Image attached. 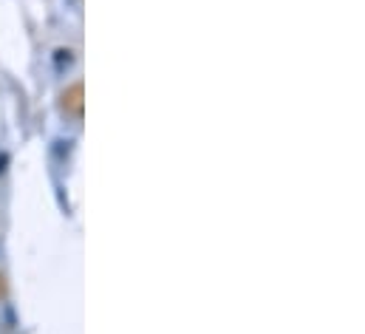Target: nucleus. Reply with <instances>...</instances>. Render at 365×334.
Masks as SVG:
<instances>
[{
	"instance_id": "nucleus-1",
	"label": "nucleus",
	"mask_w": 365,
	"mask_h": 334,
	"mask_svg": "<svg viewBox=\"0 0 365 334\" xmlns=\"http://www.w3.org/2000/svg\"><path fill=\"white\" fill-rule=\"evenodd\" d=\"M60 111L68 119H80L83 116V83H71L60 93Z\"/></svg>"
}]
</instances>
